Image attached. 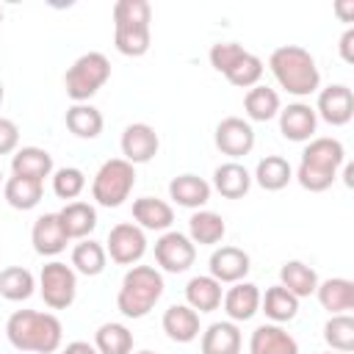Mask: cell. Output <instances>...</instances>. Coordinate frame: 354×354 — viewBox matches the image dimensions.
<instances>
[{
    "label": "cell",
    "mask_w": 354,
    "mask_h": 354,
    "mask_svg": "<svg viewBox=\"0 0 354 354\" xmlns=\"http://www.w3.org/2000/svg\"><path fill=\"white\" fill-rule=\"evenodd\" d=\"M6 337L17 351L53 354L61 348L64 326L53 313L39 310H17L6 321Z\"/></svg>",
    "instance_id": "cell-1"
},
{
    "label": "cell",
    "mask_w": 354,
    "mask_h": 354,
    "mask_svg": "<svg viewBox=\"0 0 354 354\" xmlns=\"http://www.w3.org/2000/svg\"><path fill=\"white\" fill-rule=\"evenodd\" d=\"M343 163H346V149H343V144L337 138H329V136L310 138V144L301 152V160H299V169H296V180H299V185L304 191L321 194L335 183L337 169Z\"/></svg>",
    "instance_id": "cell-2"
},
{
    "label": "cell",
    "mask_w": 354,
    "mask_h": 354,
    "mask_svg": "<svg viewBox=\"0 0 354 354\" xmlns=\"http://www.w3.org/2000/svg\"><path fill=\"white\" fill-rule=\"evenodd\" d=\"M268 69L277 77V83L293 97H310L321 86V72L315 66V58L310 55V50L299 44L277 47L268 58Z\"/></svg>",
    "instance_id": "cell-3"
},
{
    "label": "cell",
    "mask_w": 354,
    "mask_h": 354,
    "mask_svg": "<svg viewBox=\"0 0 354 354\" xmlns=\"http://www.w3.org/2000/svg\"><path fill=\"white\" fill-rule=\"evenodd\" d=\"M163 274L155 266H130L122 277L116 307L124 318H144L163 296Z\"/></svg>",
    "instance_id": "cell-4"
},
{
    "label": "cell",
    "mask_w": 354,
    "mask_h": 354,
    "mask_svg": "<svg viewBox=\"0 0 354 354\" xmlns=\"http://www.w3.org/2000/svg\"><path fill=\"white\" fill-rule=\"evenodd\" d=\"M111 77V61L91 50V53H83L64 75V88H66V97L72 102H88Z\"/></svg>",
    "instance_id": "cell-5"
},
{
    "label": "cell",
    "mask_w": 354,
    "mask_h": 354,
    "mask_svg": "<svg viewBox=\"0 0 354 354\" xmlns=\"http://www.w3.org/2000/svg\"><path fill=\"white\" fill-rule=\"evenodd\" d=\"M133 185H136V166L127 163L124 158H111L97 169L91 180V199L102 207H119L133 194Z\"/></svg>",
    "instance_id": "cell-6"
},
{
    "label": "cell",
    "mask_w": 354,
    "mask_h": 354,
    "mask_svg": "<svg viewBox=\"0 0 354 354\" xmlns=\"http://www.w3.org/2000/svg\"><path fill=\"white\" fill-rule=\"evenodd\" d=\"M39 293H41V299H44V304L50 310L72 307V301L77 296V274H75V268L61 263V260H53V263L41 266Z\"/></svg>",
    "instance_id": "cell-7"
},
{
    "label": "cell",
    "mask_w": 354,
    "mask_h": 354,
    "mask_svg": "<svg viewBox=\"0 0 354 354\" xmlns=\"http://www.w3.org/2000/svg\"><path fill=\"white\" fill-rule=\"evenodd\" d=\"M105 254H111L113 263L119 266H136L144 254H147V235L138 224L122 221L113 224L105 241Z\"/></svg>",
    "instance_id": "cell-8"
},
{
    "label": "cell",
    "mask_w": 354,
    "mask_h": 354,
    "mask_svg": "<svg viewBox=\"0 0 354 354\" xmlns=\"http://www.w3.org/2000/svg\"><path fill=\"white\" fill-rule=\"evenodd\" d=\"M155 260L163 271L169 274H183L194 266L196 260V246L191 243V238L185 232L177 230H166L158 241H155Z\"/></svg>",
    "instance_id": "cell-9"
},
{
    "label": "cell",
    "mask_w": 354,
    "mask_h": 354,
    "mask_svg": "<svg viewBox=\"0 0 354 354\" xmlns=\"http://www.w3.org/2000/svg\"><path fill=\"white\" fill-rule=\"evenodd\" d=\"M216 147L221 155H230L232 160L235 158H243L254 149V130L246 119L241 116H227L216 124V136H213Z\"/></svg>",
    "instance_id": "cell-10"
},
{
    "label": "cell",
    "mask_w": 354,
    "mask_h": 354,
    "mask_svg": "<svg viewBox=\"0 0 354 354\" xmlns=\"http://www.w3.org/2000/svg\"><path fill=\"white\" fill-rule=\"evenodd\" d=\"M315 116H321L326 124L332 127H343L351 122L354 116V94L348 86L343 83H332L326 88L318 91V105H315Z\"/></svg>",
    "instance_id": "cell-11"
},
{
    "label": "cell",
    "mask_w": 354,
    "mask_h": 354,
    "mask_svg": "<svg viewBox=\"0 0 354 354\" xmlns=\"http://www.w3.org/2000/svg\"><path fill=\"white\" fill-rule=\"evenodd\" d=\"M160 149V138L155 133L152 124L147 122H133L124 127L122 133V158L133 166L138 163H149Z\"/></svg>",
    "instance_id": "cell-12"
},
{
    "label": "cell",
    "mask_w": 354,
    "mask_h": 354,
    "mask_svg": "<svg viewBox=\"0 0 354 354\" xmlns=\"http://www.w3.org/2000/svg\"><path fill=\"white\" fill-rule=\"evenodd\" d=\"M207 268H210V277L216 282H227V285H235V282H243V277L249 274L252 268V260L243 249L238 246H218L210 260H207Z\"/></svg>",
    "instance_id": "cell-13"
},
{
    "label": "cell",
    "mask_w": 354,
    "mask_h": 354,
    "mask_svg": "<svg viewBox=\"0 0 354 354\" xmlns=\"http://www.w3.org/2000/svg\"><path fill=\"white\" fill-rule=\"evenodd\" d=\"M30 243H33L36 254H41V257H55V254H61L66 249L69 235H66L58 213H44V216H39L33 221V227H30Z\"/></svg>",
    "instance_id": "cell-14"
},
{
    "label": "cell",
    "mask_w": 354,
    "mask_h": 354,
    "mask_svg": "<svg viewBox=\"0 0 354 354\" xmlns=\"http://www.w3.org/2000/svg\"><path fill=\"white\" fill-rule=\"evenodd\" d=\"M279 133L288 141H310L315 136L318 127V116L315 108H310L307 102H290L288 108H279Z\"/></svg>",
    "instance_id": "cell-15"
},
{
    "label": "cell",
    "mask_w": 354,
    "mask_h": 354,
    "mask_svg": "<svg viewBox=\"0 0 354 354\" xmlns=\"http://www.w3.org/2000/svg\"><path fill=\"white\" fill-rule=\"evenodd\" d=\"M260 290L254 282H235L224 296H221V304H224V313L232 324L238 321H249L254 318V313L260 310Z\"/></svg>",
    "instance_id": "cell-16"
},
{
    "label": "cell",
    "mask_w": 354,
    "mask_h": 354,
    "mask_svg": "<svg viewBox=\"0 0 354 354\" xmlns=\"http://www.w3.org/2000/svg\"><path fill=\"white\" fill-rule=\"evenodd\" d=\"M249 354H299V343L279 324H263L249 337Z\"/></svg>",
    "instance_id": "cell-17"
},
{
    "label": "cell",
    "mask_w": 354,
    "mask_h": 354,
    "mask_svg": "<svg viewBox=\"0 0 354 354\" xmlns=\"http://www.w3.org/2000/svg\"><path fill=\"white\" fill-rule=\"evenodd\" d=\"M163 332L169 340L174 343H191L199 337L202 326H199V313L191 310L188 304H171L166 313H163Z\"/></svg>",
    "instance_id": "cell-18"
},
{
    "label": "cell",
    "mask_w": 354,
    "mask_h": 354,
    "mask_svg": "<svg viewBox=\"0 0 354 354\" xmlns=\"http://www.w3.org/2000/svg\"><path fill=\"white\" fill-rule=\"evenodd\" d=\"M241 346H243V337H241L238 324H232V321L210 324L199 340L202 354H241Z\"/></svg>",
    "instance_id": "cell-19"
},
{
    "label": "cell",
    "mask_w": 354,
    "mask_h": 354,
    "mask_svg": "<svg viewBox=\"0 0 354 354\" xmlns=\"http://www.w3.org/2000/svg\"><path fill=\"white\" fill-rule=\"evenodd\" d=\"M169 196L188 210H202L210 199V183L202 180L199 174H177L169 183Z\"/></svg>",
    "instance_id": "cell-20"
},
{
    "label": "cell",
    "mask_w": 354,
    "mask_h": 354,
    "mask_svg": "<svg viewBox=\"0 0 354 354\" xmlns=\"http://www.w3.org/2000/svg\"><path fill=\"white\" fill-rule=\"evenodd\" d=\"M213 188L224 199H243L249 194V188H252V174L238 160H227V163L216 166V171H213Z\"/></svg>",
    "instance_id": "cell-21"
},
{
    "label": "cell",
    "mask_w": 354,
    "mask_h": 354,
    "mask_svg": "<svg viewBox=\"0 0 354 354\" xmlns=\"http://www.w3.org/2000/svg\"><path fill=\"white\" fill-rule=\"evenodd\" d=\"M133 218L141 230H155V232H166L174 221V210L169 202L155 199V196H141L133 202Z\"/></svg>",
    "instance_id": "cell-22"
},
{
    "label": "cell",
    "mask_w": 354,
    "mask_h": 354,
    "mask_svg": "<svg viewBox=\"0 0 354 354\" xmlns=\"http://www.w3.org/2000/svg\"><path fill=\"white\" fill-rule=\"evenodd\" d=\"M315 296H318L321 307L329 310L332 315H340V313L354 310V282L346 279V277H332V279L318 282Z\"/></svg>",
    "instance_id": "cell-23"
},
{
    "label": "cell",
    "mask_w": 354,
    "mask_h": 354,
    "mask_svg": "<svg viewBox=\"0 0 354 354\" xmlns=\"http://www.w3.org/2000/svg\"><path fill=\"white\" fill-rule=\"evenodd\" d=\"M152 33L149 22H116L113 25V44L127 58H141L149 50Z\"/></svg>",
    "instance_id": "cell-24"
},
{
    "label": "cell",
    "mask_w": 354,
    "mask_h": 354,
    "mask_svg": "<svg viewBox=\"0 0 354 354\" xmlns=\"http://www.w3.org/2000/svg\"><path fill=\"white\" fill-rule=\"evenodd\" d=\"M11 171L17 177H30L44 183V177L53 174V155L41 147H22L11 158Z\"/></svg>",
    "instance_id": "cell-25"
},
{
    "label": "cell",
    "mask_w": 354,
    "mask_h": 354,
    "mask_svg": "<svg viewBox=\"0 0 354 354\" xmlns=\"http://www.w3.org/2000/svg\"><path fill=\"white\" fill-rule=\"evenodd\" d=\"M58 218H61V224H64L69 241H75V238L83 241V238H88V235L94 232V227H97V210H94V205H88V202H66V205L58 210Z\"/></svg>",
    "instance_id": "cell-26"
},
{
    "label": "cell",
    "mask_w": 354,
    "mask_h": 354,
    "mask_svg": "<svg viewBox=\"0 0 354 354\" xmlns=\"http://www.w3.org/2000/svg\"><path fill=\"white\" fill-rule=\"evenodd\" d=\"M64 122H66V130H69L75 138H86V141H88V138H97V136L102 133V124H105L102 113H100L94 105H88V102H75V105H69Z\"/></svg>",
    "instance_id": "cell-27"
},
{
    "label": "cell",
    "mask_w": 354,
    "mask_h": 354,
    "mask_svg": "<svg viewBox=\"0 0 354 354\" xmlns=\"http://www.w3.org/2000/svg\"><path fill=\"white\" fill-rule=\"evenodd\" d=\"M3 196L6 202L14 207V210H33L41 196H44V183L39 180H30V177H17L11 174L6 183H3Z\"/></svg>",
    "instance_id": "cell-28"
},
{
    "label": "cell",
    "mask_w": 354,
    "mask_h": 354,
    "mask_svg": "<svg viewBox=\"0 0 354 354\" xmlns=\"http://www.w3.org/2000/svg\"><path fill=\"white\" fill-rule=\"evenodd\" d=\"M221 282H216L210 274L207 277H194L185 285V304L196 313H213L221 307Z\"/></svg>",
    "instance_id": "cell-29"
},
{
    "label": "cell",
    "mask_w": 354,
    "mask_h": 354,
    "mask_svg": "<svg viewBox=\"0 0 354 354\" xmlns=\"http://www.w3.org/2000/svg\"><path fill=\"white\" fill-rule=\"evenodd\" d=\"M279 285L288 288L296 299H307L318 288V274H315V268H310L301 260H288L279 268Z\"/></svg>",
    "instance_id": "cell-30"
},
{
    "label": "cell",
    "mask_w": 354,
    "mask_h": 354,
    "mask_svg": "<svg viewBox=\"0 0 354 354\" xmlns=\"http://www.w3.org/2000/svg\"><path fill=\"white\" fill-rule=\"evenodd\" d=\"M227 232V224L218 213L213 210H196L191 218H188V238L191 243L196 246H216Z\"/></svg>",
    "instance_id": "cell-31"
},
{
    "label": "cell",
    "mask_w": 354,
    "mask_h": 354,
    "mask_svg": "<svg viewBox=\"0 0 354 354\" xmlns=\"http://www.w3.org/2000/svg\"><path fill=\"white\" fill-rule=\"evenodd\" d=\"M260 310L274 321V324H285L293 321L299 313V299L282 288V285H271L266 288V296H260Z\"/></svg>",
    "instance_id": "cell-32"
},
{
    "label": "cell",
    "mask_w": 354,
    "mask_h": 354,
    "mask_svg": "<svg viewBox=\"0 0 354 354\" xmlns=\"http://www.w3.org/2000/svg\"><path fill=\"white\" fill-rule=\"evenodd\" d=\"M293 180V169L282 155H266L254 169V183L263 191H282Z\"/></svg>",
    "instance_id": "cell-33"
},
{
    "label": "cell",
    "mask_w": 354,
    "mask_h": 354,
    "mask_svg": "<svg viewBox=\"0 0 354 354\" xmlns=\"http://www.w3.org/2000/svg\"><path fill=\"white\" fill-rule=\"evenodd\" d=\"M279 94L268 86H252L243 97V111L252 122H268L279 113Z\"/></svg>",
    "instance_id": "cell-34"
},
{
    "label": "cell",
    "mask_w": 354,
    "mask_h": 354,
    "mask_svg": "<svg viewBox=\"0 0 354 354\" xmlns=\"http://www.w3.org/2000/svg\"><path fill=\"white\" fill-rule=\"evenodd\" d=\"M105 263H108V254H105V246L91 241V238H83L80 243H75L72 249V268L83 277H97L105 271Z\"/></svg>",
    "instance_id": "cell-35"
},
{
    "label": "cell",
    "mask_w": 354,
    "mask_h": 354,
    "mask_svg": "<svg viewBox=\"0 0 354 354\" xmlns=\"http://www.w3.org/2000/svg\"><path fill=\"white\" fill-rule=\"evenodd\" d=\"M36 290V279L22 266H8L0 271V296L8 301H25Z\"/></svg>",
    "instance_id": "cell-36"
},
{
    "label": "cell",
    "mask_w": 354,
    "mask_h": 354,
    "mask_svg": "<svg viewBox=\"0 0 354 354\" xmlns=\"http://www.w3.org/2000/svg\"><path fill=\"white\" fill-rule=\"evenodd\" d=\"M94 348L100 354H130L133 351V332L124 324H102L94 332Z\"/></svg>",
    "instance_id": "cell-37"
},
{
    "label": "cell",
    "mask_w": 354,
    "mask_h": 354,
    "mask_svg": "<svg viewBox=\"0 0 354 354\" xmlns=\"http://www.w3.org/2000/svg\"><path fill=\"white\" fill-rule=\"evenodd\" d=\"M324 340L332 351L337 354H351L354 351V318L348 313L332 315L324 324Z\"/></svg>",
    "instance_id": "cell-38"
},
{
    "label": "cell",
    "mask_w": 354,
    "mask_h": 354,
    "mask_svg": "<svg viewBox=\"0 0 354 354\" xmlns=\"http://www.w3.org/2000/svg\"><path fill=\"white\" fill-rule=\"evenodd\" d=\"M232 86H238V88H252V86H260V77H263V61L254 55V53H243L241 58H238V64L224 75Z\"/></svg>",
    "instance_id": "cell-39"
},
{
    "label": "cell",
    "mask_w": 354,
    "mask_h": 354,
    "mask_svg": "<svg viewBox=\"0 0 354 354\" xmlns=\"http://www.w3.org/2000/svg\"><path fill=\"white\" fill-rule=\"evenodd\" d=\"M86 188V174L77 166H64L53 171V191L58 199H77Z\"/></svg>",
    "instance_id": "cell-40"
},
{
    "label": "cell",
    "mask_w": 354,
    "mask_h": 354,
    "mask_svg": "<svg viewBox=\"0 0 354 354\" xmlns=\"http://www.w3.org/2000/svg\"><path fill=\"white\" fill-rule=\"evenodd\" d=\"M243 53H246V50H243L238 41H216V44L210 47L207 58H210V66H213L216 72L227 75V72L238 64V58H241Z\"/></svg>",
    "instance_id": "cell-41"
},
{
    "label": "cell",
    "mask_w": 354,
    "mask_h": 354,
    "mask_svg": "<svg viewBox=\"0 0 354 354\" xmlns=\"http://www.w3.org/2000/svg\"><path fill=\"white\" fill-rule=\"evenodd\" d=\"M116 22H152V6L147 0H116L113 25Z\"/></svg>",
    "instance_id": "cell-42"
},
{
    "label": "cell",
    "mask_w": 354,
    "mask_h": 354,
    "mask_svg": "<svg viewBox=\"0 0 354 354\" xmlns=\"http://www.w3.org/2000/svg\"><path fill=\"white\" fill-rule=\"evenodd\" d=\"M17 144H19V127H17L11 119L0 116V155L14 152Z\"/></svg>",
    "instance_id": "cell-43"
},
{
    "label": "cell",
    "mask_w": 354,
    "mask_h": 354,
    "mask_svg": "<svg viewBox=\"0 0 354 354\" xmlns=\"http://www.w3.org/2000/svg\"><path fill=\"white\" fill-rule=\"evenodd\" d=\"M340 58L346 64H354V28H346V33L340 36Z\"/></svg>",
    "instance_id": "cell-44"
},
{
    "label": "cell",
    "mask_w": 354,
    "mask_h": 354,
    "mask_svg": "<svg viewBox=\"0 0 354 354\" xmlns=\"http://www.w3.org/2000/svg\"><path fill=\"white\" fill-rule=\"evenodd\" d=\"M61 354H100V351L94 348V343H86V340H72V343H66V348H64Z\"/></svg>",
    "instance_id": "cell-45"
},
{
    "label": "cell",
    "mask_w": 354,
    "mask_h": 354,
    "mask_svg": "<svg viewBox=\"0 0 354 354\" xmlns=\"http://www.w3.org/2000/svg\"><path fill=\"white\" fill-rule=\"evenodd\" d=\"M335 11L340 14L343 22H351V19H354V0H340V3L335 6Z\"/></svg>",
    "instance_id": "cell-46"
},
{
    "label": "cell",
    "mask_w": 354,
    "mask_h": 354,
    "mask_svg": "<svg viewBox=\"0 0 354 354\" xmlns=\"http://www.w3.org/2000/svg\"><path fill=\"white\" fill-rule=\"evenodd\" d=\"M343 177H346V185H351V183H354V180H351V177H354V166H351V163H346V169H343Z\"/></svg>",
    "instance_id": "cell-47"
},
{
    "label": "cell",
    "mask_w": 354,
    "mask_h": 354,
    "mask_svg": "<svg viewBox=\"0 0 354 354\" xmlns=\"http://www.w3.org/2000/svg\"><path fill=\"white\" fill-rule=\"evenodd\" d=\"M136 354H155V351H149V348H144V351H136Z\"/></svg>",
    "instance_id": "cell-48"
},
{
    "label": "cell",
    "mask_w": 354,
    "mask_h": 354,
    "mask_svg": "<svg viewBox=\"0 0 354 354\" xmlns=\"http://www.w3.org/2000/svg\"><path fill=\"white\" fill-rule=\"evenodd\" d=\"M3 97H6V91H3V83H0V102H3Z\"/></svg>",
    "instance_id": "cell-49"
},
{
    "label": "cell",
    "mask_w": 354,
    "mask_h": 354,
    "mask_svg": "<svg viewBox=\"0 0 354 354\" xmlns=\"http://www.w3.org/2000/svg\"><path fill=\"white\" fill-rule=\"evenodd\" d=\"M0 25H3V8H0Z\"/></svg>",
    "instance_id": "cell-50"
},
{
    "label": "cell",
    "mask_w": 354,
    "mask_h": 354,
    "mask_svg": "<svg viewBox=\"0 0 354 354\" xmlns=\"http://www.w3.org/2000/svg\"><path fill=\"white\" fill-rule=\"evenodd\" d=\"M0 183H3V169H0Z\"/></svg>",
    "instance_id": "cell-51"
},
{
    "label": "cell",
    "mask_w": 354,
    "mask_h": 354,
    "mask_svg": "<svg viewBox=\"0 0 354 354\" xmlns=\"http://www.w3.org/2000/svg\"><path fill=\"white\" fill-rule=\"evenodd\" d=\"M324 354H332V351H324Z\"/></svg>",
    "instance_id": "cell-52"
}]
</instances>
